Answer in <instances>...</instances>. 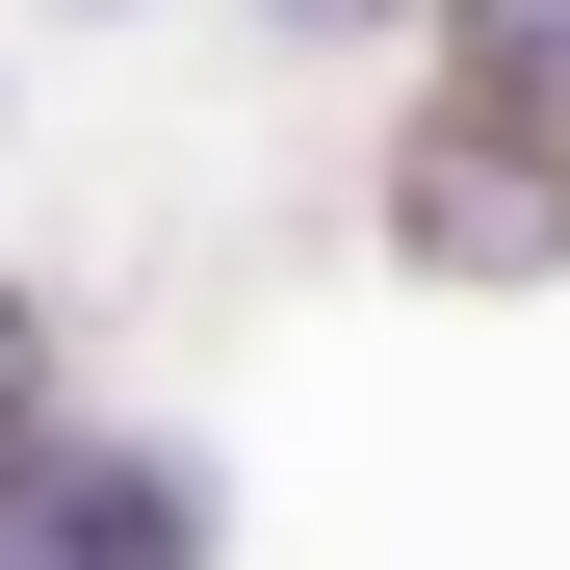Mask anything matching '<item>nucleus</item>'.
Here are the masks:
<instances>
[{"instance_id": "obj_1", "label": "nucleus", "mask_w": 570, "mask_h": 570, "mask_svg": "<svg viewBox=\"0 0 570 570\" xmlns=\"http://www.w3.org/2000/svg\"><path fill=\"white\" fill-rule=\"evenodd\" d=\"M390 234L441 259V285H544L570 259V130H519V105H415V156H390Z\"/></svg>"}, {"instance_id": "obj_2", "label": "nucleus", "mask_w": 570, "mask_h": 570, "mask_svg": "<svg viewBox=\"0 0 570 570\" xmlns=\"http://www.w3.org/2000/svg\"><path fill=\"white\" fill-rule=\"evenodd\" d=\"M441 78L519 105V130H570V0H441Z\"/></svg>"}, {"instance_id": "obj_3", "label": "nucleus", "mask_w": 570, "mask_h": 570, "mask_svg": "<svg viewBox=\"0 0 570 570\" xmlns=\"http://www.w3.org/2000/svg\"><path fill=\"white\" fill-rule=\"evenodd\" d=\"M27 441H52V312L0 285V466H27Z\"/></svg>"}, {"instance_id": "obj_4", "label": "nucleus", "mask_w": 570, "mask_h": 570, "mask_svg": "<svg viewBox=\"0 0 570 570\" xmlns=\"http://www.w3.org/2000/svg\"><path fill=\"white\" fill-rule=\"evenodd\" d=\"M259 27H312V52H363V27H415V0H259Z\"/></svg>"}]
</instances>
